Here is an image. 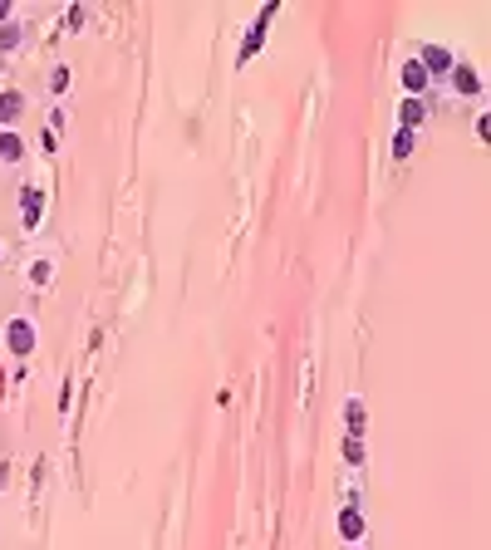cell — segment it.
I'll list each match as a JSON object with an SVG mask.
<instances>
[{
	"label": "cell",
	"mask_w": 491,
	"mask_h": 550,
	"mask_svg": "<svg viewBox=\"0 0 491 550\" xmlns=\"http://www.w3.org/2000/svg\"><path fill=\"white\" fill-rule=\"evenodd\" d=\"M422 118H427V109H422L418 99H408V104H403V133H408V128H418Z\"/></svg>",
	"instance_id": "obj_7"
},
{
	"label": "cell",
	"mask_w": 491,
	"mask_h": 550,
	"mask_svg": "<svg viewBox=\"0 0 491 550\" xmlns=\"http://www.w3.org/2000/svg\"><path fill=\"white\" fill-rule=\"evenodd\" d=\"M49 89L59 94V89H69V69H54V79H49Z\"/></svg>",
	"instance_id": "obj_14"
},
{
	"label": "cell",
	"mask_w": 491,
	"mask_h": 550,
	"mask_svg": "<svg viewBox=\"0 0 491 550\" xmlns=\"http://www.w3.org/2000/svg\"><path fill=\"white\" fill-rule=\"evenodd\" d=\"M403 89H408V94H422V89H427V69H422L418 59L403 64Z\"/></svg>",
	"instance_id": "obj_2"
},
{
	"label": "cell",
	"mask_w": 491,
	"mask_h": 550,
	"mask_svg": "<svg viewBox=\"0 0 491 550\" xmlns=\"http://www.w3.org/2000/svg\"><path fill=\"white\" fill-rule=\"evenodd\" d=\"M5 15H10V5H5V0H0V20H5Z\"/></svg>",
	"instance_id": "obj_15"
},
{
	"label": "cell",
	"mask_w": 491,
	"mask_h": 550,
	"mask_svg": "<svg viewBox=\"0 0 491 550\" xmlns=\"http://www.w3.org/2000/svg\"><path fill=\"white\" fill-rule=\"evenodd\" d=\"M422 69H427V74H432V69H452V54L437 49V44H427V49H422Z\"/></svg>",
	"instance_id": "obj_4"
},
{
	"label": "cell",
	"mask_w": 491,
	"mask_h": 550,
	"mask_svg": "<svg viewBox=\"0 0 491 550\" xmlns=\"http://www.w3.org/2000/svg\"><path fill=\"white\" fill-rule=\"evenodd\" d=\"M20 217H25V226H30V231L40 226V192H30V187L20 192Z\"/></svg>",
	"instance_id": "obj_3"
},
{
	"label": "cell",
	"mask_w": 491,
	"mask_h": 550,
	"mask_svg": "<svg viewBox=\"0 0 491 550\" xmlns=\"http://www.w3.org/2000/svg\"><path fill=\"white\" fill-rule=\"evenodd\" d=\"M15 44H20V30L5 25V30H0V49H15Z\"/></svg>",
	"instance_id": "obj_11"
},
{
	"label": "cell",
	"mask_w": 491,
	"mask_h": 550,
	"mask_svg": "<svg viewBox=\"0 0 491 550\" xmlns=\"http://www.w3.org/2000/svg\"><path fill=\"white\" fill-rule=\"evenodd\" d=\"M393 153L408 157V153H413V133H398V138H393Z\"/></svg>",
	"instance_id": "obj_10"
},
{
	"label": "cell",
	"mask_w": 491,
	"mask_h": 550,
	"mask_svg": "<svg viewBox=\"0 0 491 550\" xmlns=\"http://www.w3.org/2000/svg\"><path fill=\"white\" fill-rule=\"evenodd\" d=\"M20 118V94H0V123H15Z\"/></svg>",
	"instance_id": "obj_9"
},
{
	"label": "cell",
	"mask_w": 491,
	"mask_h": 550,
	"mask_svg": "<svg viewBox=\"0 0 491 550\" xmlns=\"http://www.w3.org/2000/svg\"><path fill=\"white\" fill-rule=\"evenodd\" d=\"M10 349H15V354H30V349H35V330H30V320H15V325H10Z\"/></svg>",
	"instance_id": "obj_1"
},
{
	"label": "cell",
	"mask_w": 491,
	"mask_h": 550,
	"mask_svg": "<svg viewBox=\"0 0 491 550\" xmlns=\"http://www.w3.org/2000/svg\"><path fill=\"white\" fill-rule=\"evenodd\" d=\"M20 153H25V148H20V138H15V133H0V162H15Z\"/></svg>",
	"instance_id": "obj_8"
},
{
	"label": "cell",
	"mask_w": 491,
	"mask_h": 550,
	"mask_svg": "<svg viewBox=\"0 0 491 550\" xmlns=\"http://www.w3.org/2000/svg\"><path fill=\"white\" fill-rule=\"evenodd\" d=\"M339 536H344V541H359V536H364V521H359V511H344V516H339Z\"/></svg>",
	"instance_id": "obj_6"
},
{
	"label": "cell",
	"mask_w": 491,
	"mask_h": 550,
	"mask_svg": "<svg viewBox=\"0 0 491 550\" xmlns=\"http://www.w3.org/2000/svg\"><path fill=\"white\" fill-rule=\"evenodd\" d=\"M344 457H349V462H359V457H364V442L349 438V442H344Z\"/></svg>",
	"instance_id": "obj_13"
},
{
	"label": "cell",
	"mask_w": 491,
	"mask_h": 550,
	"mask_svg": "<svg viewBox=\"0 0 491 550\" xmlns=\"http://www.w3.org/2000/svg\"><path fill=\"white\" fill-rule=\"evenodd\" d=\"M452 89H457V94H477V89H482V79H477L472 69H462V64H457V69H452Z\"/></svg>",
	"instance_id": "obj_5"
},
{
	"label": "cell",
	"mask_w": 491,
	"mask_h": 550,
	"mask_svg": "<svg viewBox=\"0 0 491 550\" xmlns=\"http://www.w3.org/2000/svg\"><path fill=\"white\" fill-rule=\"evenodd\" d=\"M349 428H354V433L364 428V403H349Z\"/></svg>",
	"instance_id": "obj_12"
}]
</instances>
